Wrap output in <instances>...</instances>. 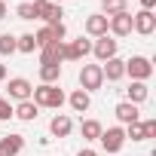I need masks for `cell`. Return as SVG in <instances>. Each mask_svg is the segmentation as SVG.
<instances>
[{"mask_svg":"<svg viewBox=\"0 0 156 156\" xmlns=\"http://www.w3.org/2000/svg\"><path fill=\"white\" fill-rule=\"evenodd\" d=\"M31 101H34L37 107H49V110H58V107L64 104V92L58 89V83H55V86H46V83H40V86L31 92Z\"/></svg>","mask_w":156,"mask_h":156,"instance_id":"cell-1","label":"cell"},{"mask_svg":"<svg viewBox=\"0 0 156 156\" xmlns=\"http://www.w3.org/2000/svg\"><path fill=\"white\" fill-rule=\"evenodd\" d=\"M126 76H132V83H147L153 76V64L147 55H132L126 61Z\"/></svg>","mask_w":156,"mask_h":156,"instance_id":"cell-2","label":"cell"},{"mask_svg":"<svg viewBox=\"0 0 156 156\" xmlns=\"http://www.w3.org/2000/svg\"><path fill=\"white\" fill-rule=\"evenodd\" d=\"M86 55H92V40H83V37H76V40H64L61 46V61H83Z\"/></svg>","mask_w":156,"mask_h":156,"instance_id":"cell-3","label":"cell"},{"mask_svg":"<svg viewBox=\"0 0 156 156\" xmlns=\"http://www.w3.org/2000/svg\"><path fill=\"white\" fill-rule=\"evenodd\" d=\"M104 86V76H101V64H83L80 67V89L83 92H98Z\"/></svg>","mask_w":156,"mask_h":156,"instance_id":"cell-4","label":"cell"},{"mask_svg":"<svg viewBox=\"0 0 156 156\" xmlns=\"http://www.w3.org/2000/svg\"><path fill=\"white\" fill-rule=\"evenodd\" d=\"M116 52H119V40H113L110 34H104V37H95L92 40V55L104 64V61H110V58H116Z\"/></svg>","mask_w":156,"mask_h":156,"instance_id":"cell-5","label":"cell"},{"mask_svg":"<svg viewBox=\"0 0 156 156\" xmlns=\"http://www.w3.org/2000/svg\"><path fill=\"white\" fill-rule=\"evenodd\" d=\"M98 141H101V147H104L107 153H119L122 144H126V129H122V126H110V129L101 132Z\"/></svg>","mask_w":156,"mask_h":156,"instance_id":"cell-6","label":"cell"},{"mask_svg":"<svg viewBox=\"0 0 156 156\" xmlns=\"http://www.w3.org/2000/svg\"><path fill=\"white\" fill-rule=\"evenodd\" d=\"M6 92H9V101H31L34 83L25 80V76H12V80L6 83Z\"/></svg>","mask_w":156,"mask_h":156,"instance_id":"cell-7","label":"cell"},{"mask_svg":"<svg viewBox=\"0 0 156 156\" xmlns=\"http://www.w3.org/2000/svg\"><path fill=\"white\" fill-rule=\"evenodd\" d=\"M107 34H110V37H129V34H132V12L126 9V12L110 16V19H107Z\"/></svg>","mask_w":156,"mask_h":156,"instance_id":"cell-8","label":"cell"},{"mask_svg":"<svg viewBox=\"0 0 156 156\" xmlns=\"http://www.w3.org/2000/svg\"><path fill=\"white\" fill-rule=\"evenodd\" d=\"M132 31L141 34V37H150L156 31V12H147V9H138L132 16Z\"/></svg>","mask_w":156,"mask_h":156,"instance_id":"cell-9","label":"cell"},{"mask_svg":"<svg viewBox=\"0 0 156 156\" xmlns=\"http://www.w3.org/2000/svg\"><path fill=\"white\" fill-rule=\"evenodd\" d=\"M22 150H25V135L9 132V135L0 138V156H19Z\"/></svg>","mask_w":156,"mask_h":156,"instance_id":"cell-10","label":"cell"},{"mask_svg":"<svg viewBox=\"0 0 156 156\" xmlns=\"http://www.w3.org/2000/svg\"><path fill=\"white\" fill-rule=\"evenodd\" d=\"M101 76H104L107 83H119L122 76H126V61H122L119 55L110 58V61H104V64H101Z\"/></svg>","mask_w":156,"mask_h":156,"instance_id":"cell-11","label":"cell"},{"mask_svg":"<svg viewBox=\"0 0 156 156\" xmlns=\"http://www.w3.org/2000/svg\"><path fill=\"white\" fill-rule=\"evenodd\" d=\"M73 132V119L67 116V113H55L52 119H49V135L52 138H67Z\"/></svg>","mask_w":156,"mask_h":156,"instance_id":"cell-12","label":"cell"},{"mask_svg":"<svg viewBox=\"0 0 156 156\" xmlns=\"http://www.w3.org/2000/svg\"><path fill=\"white\" fill-rule=\"evenodd\" d=\"M61 16H64V9H61L58 3H49V0H46V3H40V6H37V19H40V22H46V25H58V22H61Z\"/></svg>","mask_w":156,"mask_h":156,"instance_id":"cell-13","label":"cell"},{"mask_svg":"<svg viewBox=\"0 0 156 156\" xmlns=\"http://www.w3.org/2000/svg\"><path fill=\"white\" fill-rule=\"evenodd\" d=\"M113 113H116V119H119L122 126H132V122H138V119H141L138 104H129V101H119V104L113 107Z\"/></svg>","mask_w":156,"mask_h":156,"instance_id":"cell-14","label":"cell"},{"mask_svg":"<svg viewBox=\"0 0 156 156\" xmlns=\"http://www.w3.org/2000/svg\"><path fill=\"white\" fill-rule=\"evenodd\" d=\"M64 101L70 104V110H73V113H86V110L92 107V98H89V92H83V89H73Z\"/></svg>","mask_w":156,"mask_h":156,"instance_id":"cell-15","label":"cell"},{"mask_svg":"<svg viewBox=\"0 0 156 156\" xmlns=\"http://www.w3.org/2000/svg\"><path fill=\"white\" fill-rule=\"evenodd\" d=\"M83 28H86V34H89L92 40H95V37H104V34H107V16L95 12V16H89V19H86V25H83Z\"/></svg>","mask_w":156,"mask_h":156,"instance_id":"cell-16","label":"cell"},{"mask_svg":"<svg viewBox=\"0 0 156 156\" xmlns=\"http://www.w3.org/2000/svg\"><path fill=\"white\" fill-rule=\"evenodd\" d=\"M61 46H64V40L40 46V64H61Z\"/></svg>","mask_w":156,"mask_h":156,"instance_id":"cell-17","label":"cell"},{"mask_svg":"<svg viewBox=\"0 0 156 156\" xmlns=\"http://www.w3.org/2000/svg\"><path fill=\"white\" fill-rule=\"evenodd\" d=\"M37 113H40V107H37L34 101H19V104L12 107V116H16V119H22V122H34V119H37Z\"/></svg>","mask_w":156,"mask_h":156,"instance_id":"cell-18","label":"cell"},{"mask_svg":"<svg viewBox=\"0 0 156 156\" xmlns=\"http://www.w3.org/2000/svg\"><path fill=\"white\" fill-rule=\"evenodd\" d=\"M147 95H150L147 83H132V86L126 89V101H129V104H144V101H147Z\"/></svg>","mask_w":156,"mask_h":156,"instance_id":"cell-19","label":"cell"},{"mask_svg":"<svg viewBox=\"0 0 156 156\" xmlns=\"http://www.w3.org/2000/svg\"><path fill=\"white\" fill-rule=\"evenodd\" d=\"M80 132H83V141H98L101 132H104V126L98 119H83L80 122Z\"/></svg>","mask_w":156,"mask_h":156,"instance_id":"cell-20","label":"cell"},{"mask_svg":"<svg viewBox=\"0 0 156 156\" xmlns=\"http://www.w3.org/2000/svg\"><path fill=\"white\" fill-rule=\"evenodd\" d=\"M61 80V64H40V83L55 86Z\"/></svg>","mask_w":156,"mask_h":156,"instance_id":"cell-21","label":"cell"},{"mask_svg":"<svg viewBox=\"0 0 156 156\" xmlns=\"http://www.w3.org/2000/svg\"><path fill=\"white\" fill-rule=\"evenodd\" d=\"M129 9V3L126 0H101V16H116V12H126Z\"/></svg>","mask_w":156,"mask_h":156,"instance_id":"cell-22","label":"cell"},{"mask_svg":"<svg viewBox=\"0 0 156 156\" xmlns=\"http://www.w3.org/2000/svg\"><path fill=\"white\" fill-rule=\"evenodd\" d=\"M37 49V40H34V34H22V37H16V52H22V55H31Z\"/></svg>","mask_w":156,"mask_h":156,"instance_id":"cell-23","label":"cell"},{"mask_svg":"<svg viewBox=\"0 0 156 156\" xmlns=\"http://www.w3.org/2000/svg\"><path fill=\"white\" fill-rule=\"evenodd\" d=\"M16 16H19V19H25V22H31V19H37V6L25 0V3H19V6H16Z\"/></svg>","mask_w":156,"mask_h":156,"instance_id":"cell-24","label":"cell"},{"mask_svg":"<svg viewBox=\"0 0 156 156\" xmlns=\"http://www.w3.org/2000/svg\"><path fill=\"white\" fill-rule=\"evenodd\" d=\"M147 141V135H144V126H141V119L138 122H132V126H126V141Z\"/></svg>","mask_w":156,"mask_h":156,"instance_id":"cell-25","label":"cell"},{"mask_svg":"<svg viewBox=\"0 0 156 156\" xmlns=\"http://www.w3.org/2000/svg\"><path fill=\"white\" fill-rule=\"evenodd\" d=\"M12 52H16V37H12V34H0V55L6 58V55H12Z\"/></svg>","mask_w":156,"mask_h":156,"instance_id":"cell-26","label":"cell"},{"mask_svg":"<svg viewBox=\"0 0 156 156\" xmlns=\"http://www.w3.org/2000/svg\"><path fill=\"white\" fill-rule=\"evenodd\" d=\"M3 119H12V104H9V98H0V122Z\"/></svg>","mask_w":156,"mask_h":156,"instance_id":"cell-27","label":"cell"},{"mask_svg":"<svg viewBox=\"0 0 156 156\" xmlns=\"http://www.w3.org/2000/svg\"><path fill=\"white\" fill-rule=\"evenodd\" d=\"M141 126H144L147 138H156V119H141Z\"/></svg>","mask_w":156,"mask_h":156,"instance_id":"cell-28","label":"cell"},{"mask_svg":"<svg viewBox=\"0 0 156 156\" xmlns=\"http://www.w3.org/2000/svg\"><path fill=\"white\" fill-rule=\"evenodd\" d=\"M141 9H147V12H153V9H156V0H141Z\"/></svg>","mask_w":156,"mask_h":156,"instance_id":"cell-29","label":"cell"},{"mask_svg":"<svg viewBox=\"0 0 156 156\" xmlns=\"http://www.w3.org/2000/svg\"><path fill=\"white\" fill-rule=\"evenodd\" d=\"M3 19H6V3L0 0V22H3Z\"/></svg>","mask_w":156,"mask_h":156,"instance_id":"cell-30","label":"cell"},{"mask_svg":"<svg viewBox=\"0 0 156 156\" xmlns=\"http://www.w3.org/2000/svg\"><path fill=\"white\" fill-rule=\"evenodd\" d=\"M76 156H98V153H95V150H80Z\"/></svg>","mask_w":156,"mask_h":156,"instance_id":"cell-31","label":"cell"},{"mask_svg":"<svg viewBox=\"0 0 156 156\" xmlns=\"http://www.w3.org/2000/svg\"><path fill=\"white\" fill-rule=\"evenodd\" d=\"M6 80V64H0V83Z\"/></svg>","mask_w":156,"mask_h":156,"instance_id":"cell-32","label":"cell"},{"mask_svg":"<svg viewBox=\"0 0 156 156\" xmlns=\"http://www.w3.org/2000/svg\"><path fill=\"white\" fill-rule=\"evenodd\" d=\"M28 3H34V6H40V3H46V0H28Z\"/></svg>","mask_w":156,"mask_h":156,"instance_id":"cell-33","label":"cell"}]
</instances>
